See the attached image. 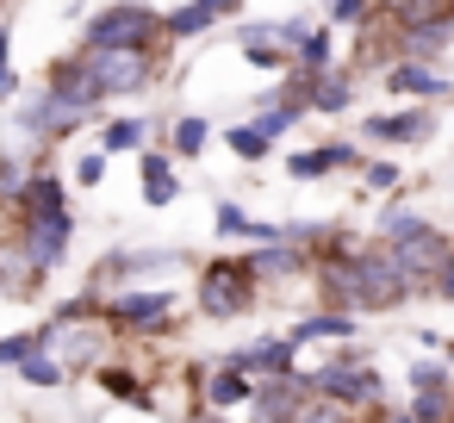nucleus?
<instances>
[{"instance_id":"nucleus-1","label":"nucleus","mask_w":454,"mask_h":423,"mask_svg":"<svg viewBox=\"0 0 454 423\" xmlns=\"http://www.w3.org/2000/svg\"><path fill=\"white\" fill-rule=\"evenodd\" d=\"M305 386H311V398L348 404L367 423H386V411H392V386L373 367V349H361V342H336V355H324L317 367H305Z\"/></svg>"},{"instance_id":"nucleus-2","label":"nucleus","mask_w":454,"mask_h":423,"mask_svg":"<svg viewBox=\"0 0 454 423\" xmlns=\"http://www.w3.org/2000/svg\"><path fill=\"white\" fill-rule=\"evenodd\" d=\"M262 280H255V268H249V255H212V262H200L193 268V311L206 317V324H237V317H249L255 305H262Z\"/></svg>"},{"instance_id":"nucleus-3","label":"nucleus","mask_w":454,"mask_h":423,"mask_svg":"<svg viewBox=\"0 0 454 423\" xmlns=\"http://www.w3.org/2000/svg\"><path fill=\"white\" fill-rule=\"evenodd\" d=\"M82 51H168L156 0H106L82 13Z\"/></svg>"},{"instance_id":"nucleus-4","label":"nucleus","mask_w":454,"mask_h":423,"mask_svg":"<svg viewBox=\"0 0 454 423\" xmlns=\"http://www.w3.org/2000/svg\"><path fill=\"white\" fill-rule=\"evenodd\" d=\"M100 317H106L113 336L150 342V336H168L181 324V293L175 286H119V293L100 299Z\"/></svg>"},{"instance_id":"nucleus-5","label":"nucleus","mask_w":454,"mask_h":423,"mask_svg":"<svg viewBox=\"0 0 454 423\" xmlns=\"http://www.w3.org/2000/svg\"><path fill=\"white\" fill-rule=\"evenodd\" d=\"M187 268H193L187 249H106V255L94 262V274H88V293L106 299V293H119V286H168V280L187 274Z\"/></svg>"},{"instance_id":"nucleus-6","label":"nucleus","mask_w":454,"mask_h":423,"mask_svg":"<svg viewBox=\"0 0 454 423\" xmlns=\"http://www.w3.org/2000/svg\"><path fill=\"white\" fill-rule=\"evenodd\" d=\"M82 57H88V75H94V88H100L106 106L150 94L156 75H162V63H168V51H82Z\"/></svg>"},{"instance_id":"nucleus-7","label":"nucleus","mask_w":454,"mask_h":423,"mask_svg":"<svg viewBox=\"0 0 454 423\" xmlns=\"http://www.w3.org/2000/svg\"><path fill=\"white\" fill-rule=\"evenodd\" d=\"M442 131V106L435 100H411V106H392V113H361V144L373 150H423L429 137Z\"/></svg>"},{"instance_id":"nucleus-8","label":"nucleus","mask_w":454,"mask_h":423,"mask_svg":"<svg viewBox=\"0 0 454 423\" xmlns=\"http://www.w3.org/2000/svg\"><path fill=\"white\" fill-rule=\"evenodd\" d=\"M13 237H20V249L44 274H63L69 255H75V206L69 212H44V218H13Z\"/></svg>"},{"instance_id":"nucleus-9","label":"nucleus","mask_w":454,"mask_h":423,"mask_svg":"<svg viewBox=\"0 0 454 423\" xmlns=\"http://www.w3.org/2000/svg\"><path fill=\"white\" fill-rule=\"evenodd\" d=\"M305 119H311V106H305V94H299V75H293V69H286L280 82H268V88L249 100V125H255V131H268L274 144H286Z\"/></svg>"},{"instance_id":"nucleus-10","label":"nucleus","mask_w":454,"mask_h":423,"mask_svg":"<svg viewBox=\"0 0 454 423\" xmlns=\"http://www.w3.org/2000/svg\"><path fill=\"white\" fill-rule=\"evenodd\" d=\"M392 249V262H398V274L411 280V293H429V280H435V268H442V255L454 249V231H442L435 218L417 231V237H404V243H386Z\"/></svg>"},{"instance_id":"nucleus-11","label":"nucleus","mask_w":454,"mask_h":423,"mask_svg":"<svg viewBox=\"0 0 454 423\" xmlns=\"http://www.w3.org/2000/svg\"><path fill=\"white\" fill-rule=\"evenodd\" d=\"M218 367H237V373H249V380H274V373H299L305 361H299V342L280 330V336H255V342L224 349Z\"/></svg>"},{"instance_id":"nucleus-12","label":"nucleus","mask_w":454,"mask_h":423,"mask_svg":"<svg viewBox=\"0 0 454 423\" xmlns=\"http://www.w3.org/2000/svg\"><path fill=\"white\" fill-rule=\"evenodd\" d=\"M299 94H305V106H311L317 119H348V113L361 106V75H355L348 63H330V69H317V75H299Z\"/></svg>"},{"instance_id":"nucleus-13","label":"nucleus","mask_w":454,"mask_h":423,"mask_svg":"<svg viewBox=\"0 0 454 423\" xmlns=\"http://www.w3.org/2000/svg\"><path fill=\"white\" fill-rule=\"evenodd\" d=\"M361 162H367V150H361V137H330V144H305V150H293L280 168L293 175V181H330V175H361Z\"/></svg>"},{"instance_id":"nucleus-14","label":"nucleus","mask_w":454,"mask_h":423,"mask_svg":"<svg viewBox=\"0 0 454 423\" xmlns=\"http://www.w3.org/2000/svg\"><path fill=\"white\" fill-rule=\"evenodd\" d=\"M305 398H311L305 367H299V373H274V380H255L243 417H249V423H293V417L305 411Z\"/></svg>"},{"instance_id":"nucleus-15","label":"nucleus","mask_w":454,"mask_h":423,"mask_svg":"<svg viewBox=\"0 0 454 423\" xmlns=\"http://www.w3.org/2000/svg\"><path fill=\"white\" fill-rule=\"evenodd\" d=\"M243 13V0H181V7L162 13V44H193L218 26H231Z\"/></svg>"},{"instance_id":"nucleus-16","label":"nucleus","mask_w":454,"mask_h":423,"mask_svg":"<svg viewBox=\"0 0 454 423\" xmlns=\"http://www.w3.org/2000/svg\"><path fill=\"white\" fill-rule=\"evenodd\" d=\"M237 57H243V69H255L262 82H280L286 69H293V51L274 38V20H237Z\"/></svg>"},{"instance_id":"nucleus-17","label":"nucleus","mask_w":454,"mask_h":423,"mask_svg":"<svg viewBox=\"0 0 454 423\" xmlns=\"http://www.w3.org/2000/svg\"><path fill=\"white\" fill-rule=\"evenodd\" d=\"M380 82H386L392 100H454V75H448L442 63H411V57H398V63L380 69Z\"/></svg>"},{"instance_id":"nucleus-18","label":"nucleus","mask_w":454,"mask_h":423,"mask_svg":"<svg viewBox=\"0 0 454 423\" xmlns=\"http://www.w3.org/2000/svg\"><path fill=\"white\" fill-rule=\"evenodd\" d=\"M137 193H144L150 212H168L181 200V168H175V156L162 144H144L137 150Z\"/></svg>"},{"instance_id":"nucleus-19","label":"nucleus","mask_w":454,"mask_h":423,"mask_svg":"<svg viewBox=\"0 0 454 423\" xmlns=\"http://www.w3.org/2000/svg\"><path fill=\"white\" fill-rule=\"evenodd\" d=\"M44 212H69V181H63L51 162H38V168L26 175V187L7 200V218H44Z\"/></svg>"},{"instance_id":"nucleus-20","label":"nucleus","mask_w":454,"mask_h":423,"mask_svg":"<svg viewBox=\"0 0 454 423\" xmlns=\"http://www.w3.org/2000/svg\"><path fill=\"white\" fill-rule=\"evenodd\" d=\"M44 280H51V274L20 249V237H13V231L0 237V305H7V299H13V305L38 299V293H44Z\"/></svg>"},{"instance_id":"nucleus-21","label":"nucleus","mask_w":454,"mask_h":423,"mask_svg":"<svg viewBox=\"0 0 454 423\" xmlns=\"http://www.w3.org/2000/svg\"><path fill=\"white\" fill-rule=\"evenodd\" d=\"M162 113H106L100 119V150L106 156H137L144 144H156L162 137Z\"/></svg>"},{"instance_id":"nucleus-22","label":"nucleus","mask_w":454,"mask_h":423,"mask_svg":"<svg viewBox=\"0 0 454 423\" xmlns=\"http://www.w3.org/2000/svg\"><path fill=\"white\" fill-rule=\"evenodd\" d=\"M249 268H255V280L262 286H293V280H311V249H299V243H255L249 249Z\"/></svg>"},{"instance_id":"nucleus-23","label":"nucleus","mask_w":454,"mask_h":423,"mask_svg":"<svg viewBox=\"0 0 454 423\" xmlns=\"http://www.w3.org/2000/svg\"><path fill=\"white\" fill-rule=\"evenodd\" d=\"M212 237L255 249V243H280V224H274V218H255L243 200H218V206H212Z\"/></svg>"},{"instance_id":"nucleus-24","label":"nucleus","mask_w":454,"mask_h":423,"mask_svg":"<svg viewBox=\"0 0 454 423\" xmlns=\"http://www.w3.org/2000/svg\"><path fill=\"white\" fill-rule=\"evenodd\" d=\"M286 336H293L299 349H311V342H361V317H355V311H324V305H305V311L286 324Z\"/></svg>"},{"instance_id":"nucleus-25","label":"nucleus","mask_w":454,"mask_h":423,"mask_svg":"<svg viewBox=\"0 0 454 423\" xmlns=\"http://www.w3.org/2000/svg\"><path fill=\"white\" fill-rule=\"evenodd\" d=\"M206 144H212V119H206V113H175V119L162 125V150H168L175 162H200Z\"/></svg>"},{"instance_id":"nucleus-26","label":"nucleus","mask_w":454,"mask_h":423,"mask_svg":"<svg viewBox=\"0 0 454 423\" xmlns=\"http://www.w3.org/2000/svg\"><path fill=\"white\" fill-rule=\"evenodd\" d=\"M249 392H255V380L249 373H237V367H206V386H200V404L206 411H243L249 404Z\"/></svg>"},{"instance_id":"nucleus-27","label":"nucleus","mask_w":454,"mask_h":423,"mask_svg":"<svg viewBox=\"0 0 454 423\" xmlns=\"http://www.w3.org/2000/svg\"><path fill=\"white\" fill-rule=\"evenodd\" d=\"M429 224V212L423 206H411L404 193H392L380 212H373V243H404V237H417Z\"/></svg>"},{"instance_id":"nucleus-28","label":"nucleus","mask_w":454,"mask_h":423,"mask_svg":"<svg viewBox=\"0 0 454 423\" xmlns=\"http://www.w3.org/2000/svg\"><path fill=\"white\" fill-rule=\"evenodd\" d=\"M224 150H231V156H237L243 168H262V162H268V156H274L280 144H274L268 131H255L249 119H237V125H224Z\"/></svg>"},{"instance_id":"nucleus-29","label":"nucleus","mask_w":454,"mask_h":423,"mask_svg":"<svg viewBox=\"0 0 454 423\" xmlns=\"http://www.w3.org/2000/svg\"><path fill=\"white\" fill-rule=\"evenodd\" d=\"M330 63H342V57H336V32L317 20V26H311V38L293 51V75H317V69H330Z\"/></svg>"},{"instance_id":"nucleus-30","label":"nucleus","mask_w":454,"mask_h":423,"mask_svg":"<svg viewBox=\"0 0 454 423\" xmlns=\"http://www.w3.org/2000/svg\"><path fill=\"white\" fill-rule=\"evenodd\" d=\"M94 380H100V392H106V398H119V404H137V411H150V392H144V380H137L131 367H119V361H100V367H94Z\"/></svg>"},{"instance_id":"nucleus-31","label":"nucleus","mask_w":454,"mask_h":423,"mask_svg":"<svg viewBox=\"0 0 454 423\" xmlns=\"http://www.w3.org/2000/svg\"><path fill=\"white\" fill-rule=\"evenodd\" d=\"M380 20V0H324V26L330 32H367Z\"/></svg>"},{"instance_id":"nucleus-32","label":"nucleus","mask_w":454,"mask_h":423,"mask_svg":"<svg viewBox=\"0 0 454 423\" xmlns=\"http://www.w3.org/2000/svg\"><path fill=\"white\" fill-rule=\"evenodd\" d=\"M404 187V162L398 156H367L361 162V200H380V193H398Z\"/></svg>"},{"instance_id":"nucleus-33","label":"nucleus","mask_w":454,"mask_h":423,"mask_svg":"<svg viewBox=\"0 0 454 423\" xmlns=\"http://www.w3.org/2000/svg\"><path fill=\"white\" fill-rule=\"evenodd\" d=\"M13 373H20L26 386H38V392H63V386H69V367H63V361H57L51 349H38V355H26V361H20Z\"/></svg>"},{"instance_id":"nucleus-34","label":"nucleus","mask_w":454,"mask_h":423,"mask_svg":"<svg viewBox=\"0 0 454 423\" xmlns=\"http://www.w3.org/2000/svg\"><path fill=\"white\" fill-rule=\"evenodd\" d=\"M404 386L411 392H454V367L435 361V355H411L404 361Z\"/></svg>"},{"instance_id":"nucleus-35","label":"nucleus","mask_w":454,"mask_h":423,"mask_svg":"<svg viewBox=\"0 0 454 423\" xmlns=\"http://www.w3.org/2000/svg\"><path fill=\"white\" fill-rule=\"evenodd\" d=\"M32 168H38V162H32L20 144H0V212H7V200L26 187V175H32Z\"/></svg>"},{"instance_id":"nucleus-36","label":"nucleus","mask_w":454,"mask_h":423,"mask_svg":"<svg viewBox=\"0 0 454 423\" xmlns=\"http://www.w3.org/2000/svg\"><path fill=\"white\" fill-rule=\"evenodd\" d=\"M106 168H113V156L94 144V150H75L69 156V181L82 187V193H94V187H106Z\"/></svg>"},{"instance_id":"nucleus-37","label":"nucleus","mask_w":454,"mask_h":423,"mask_svg":"<svg viewBox=\"0 0 454 423\" xmlns=\"http://www.w3.org/2000/svg\"><path fill=\"white\" fill-rule=\"evenodd\" d=\"M44 349V324H32V330H13V336H0V367H20L26 355H38Z\"/></svg>"},{"instance_id":"nucleus-38","label":"nucleus","mask_w":454,"mask_h":423,"mask_svg":"<svg viewBox=\"0 0 454 423\" xmlns=\"http://www.w3.org/2000/svg\"><path fill=\"white\" fill-rule=\"evenodd\" d=\"M293 423H367V417L348 411V404H330V398H305V411H299Z\"/></svg>"},{"instance_id":"nucleus-39","label":"nucleus","mask_w":454,"mask_h":423,"mask_svg":"<svg viewBox=\"0 0 454 423\" xmlns=\"http://www.w3.org/2000/svg\"><path fill=\"white\" fill-rule=\"evenodd\" d=\"M311 26H317L311 13H280V20H274V38H280L286 51H299V44L311 38Z\"/></svg>"},{"instance_id":"nucleus-40","label":"nucleus","mask_w":454,"mask_h":423,"mask_svg":"<svg viewBox=\"0 0 454 423\" xmlns=\"http://www.w3.org/2000/svg\"><path fill=\"white\" fill-rule=\"evenodd\" d=\"M429 299H442V305H454V249L442 255V268H435V280H429Z\"/></svg>"},{"instance_id":"nucleus-41","label":"nucleus","mask_w":454,"mask_h":423,"mask_svg":"<svg viewBox=\"0 0 454 423\" xmlns=\"http://www.w3.org/2000/svg\"><path fill=\"white\" fill-rule=\"evenodd\" d=\"M386 423H454V417H429V411H411V404H392Z\"/></svg>"}]
</instances>
